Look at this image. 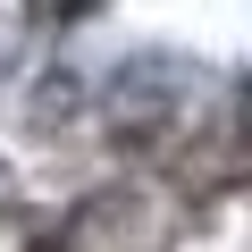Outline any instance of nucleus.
Masks as SVG:
<instances>
[{"mask_svg": "<svg viewBox=\"0 0 252 252\" xmlns=\"http://www.w3.org/2000/svg\"><path fill=\"white\" fill-rule=\"evenodd\" d=\"M76 101H84V84H76V67H59V84H42V101H34V109L51 118V109H76Z\"/></svg>", "mask_w": 252, "mask_h": 252, "instance_id": "nucleus-1", "label": "nucleus"}]
</instances>
